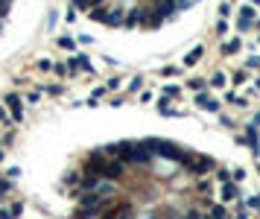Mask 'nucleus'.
Masks as SVG:
<instances>
[{
  "label": "nucleus",
  "mask_w": 260,
  "mask_h": 219,
  "mask_svg": "<svg viewBox=\"0 0 260 219\" xmlns=\"http://www.w3.org/2000/svg\"><path fill=\"white\" fill-rule=\"evenodd\" d=\"M35 196L53 219H231L219 155L135 123H100L47 152Z\"/></svg>",
  "instance_id": "obj_1"
},
{
  "label": "nucleus",
  "mask_w": 260,
  "mask_h": 219,
  "mask_svg": "<svg viewBox=\"0 0 260 219\" xmlns=\"http://www.w3.org/2000/svg\"><path fill=\"white\" fill-rule=\"evenodd\" d=\"M91 30L120 41H158L175 33L202 0H68Z\"/></svg>",
  "instance_id": "obj_2"
},
{
  "label": "nucleus",
  "mask_w": 260,
  "mask_h": 219,
  "mask_svg": "<svg viewBox=\"0 0 260 219\" xmlns=\"http://www.w3.org/2000/svg\"><path fill=\"white\" fill-rule=\"evenodd\" d=\"M18 6H21V0H0V35L6 33V27L18 15Z\"/></svg>",
  "instance_id": "obj_3"
}]
</instances>
